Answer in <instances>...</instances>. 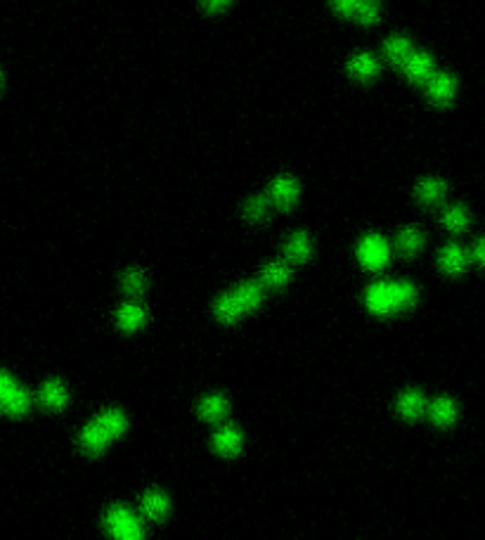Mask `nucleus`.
<instances>
[{"label":"nucleus","instance_id":"nucleus-1","mask_svg":"<svg viewBox=\"0 0 485 540\" xmlns=\"http://www.w3.org/2000/svg\"><path fill=\"white\" fill-rule=\"evenodd\" d=\"M417 301V287L405 280H395V282H374L367 289L365 303L372 313L389 315L395 311H405Z\"/></svg>","mask_w":485,"mask_h":540},{"label":"nucleus","instance_id":"nucleus-2","mask_svg":"<svg viewBox=\"0 0 485 540\" xmlns=\"http://www.w3.org/2000/svg\"><path fill=\"white\" fill-rule=\"evenodd\" d=\"M261 301H263V285L249 280V282L237 285L235 289H230V292H225L223 296H218L213 311H216L218 320L232 323V320H237L239 315H244L261 306Z\"/></svg>","mask_w":485,"mask_h":540},{"label":"nucleus","instance_id":"nucleus-3","mask_svg":"<svg viewBox=\"0 0 485 540\" xmlns=\"http://www.w3.org/2000/svg\"><path fill=\"white\" fill-rule=\"evenodd\" d=\"M107 526L119 540H142V524L124 505H114L107 512Z\"/></svg>","mask_w":485,"mask_h":540},{"label":"nucleus","instance_id":"nucleus-4","mask_svg":"<svg viewBox=\"0 0 485 540\" xmlns=\"http://www.w3.org/2000/svg\"><path fill=\"white\" fill-rule=\"evenodd\" d=\"M357 258L360 263L369 270H379L389 263L391 258V246L381 235H367L357 244Z\"/></svg>","mask_w":485,"mask_h":540},{"label":"nucleus","instance_id":"nucleus-5","mask_svg":"<svg viewBox=\"0 0 485 540\" xmlns=\"http://www.w3.org/2000/svg\"><path fill=\"white\" fill-rule=\"evenodd\" d=\"M268 199L273 206H291L298 199V183L293 180L291 176H277L273 183H270L268 189Z\"/></svg>","mask_w":485,"mask_h":540},{"label":"nucleus","instance_id":"nucleus-6","mask_svg":"<svg viewBox=\"0 0 485 540\" xmlns=\"http://www.w3.org/2000/svg\"><path fill=\"white\" fill-rule=\"evenodd\" d=\"M402 71H405V76L409 78V81H414V83H429L431 76L436 74V69H433L431 55L414 50V53L409 55V60L405 62V65H402Z\"/></svg>","mask_w":485,"mask_h":540},{"label":"nucleus","instance_id":"nucleus-7","mask_svg":"<svg viewBox=\"0 0 485 540\" xmlns=\"http://www.w3.org/2000/svg\"><path fill=\"white\" fill-rule=\"evenodd\" d=\"M426 90H429V97L436 105H448L457 93V81L450 74H433L431 81L426 83Z\"/></svg>","mask_w":485,"mask_h":540},{"label":"nucleus","instance_id":"nucleus-8","mask_svg":"<svg viewBox=\"0 0 485 540\" xmlns=\"http://www.w3.org/2000/svg\"><path fill=\"white\" fill-rule=\"evenodd\" d=\"M412 53H414V45L405 36H391L389 41L384 43V57L391 62V65H395L400 69L409 60V55Z\"/></svg>","mask_w":485,"mask_h":540},{"label":"nucleus","instance_id":"nucleus-9","mask_svg":"<svg viewBox=\"0 0 485 540\" xmlns=\"http://www.w3.org/2000/svg\"><path fill=\"white\" fill-rule=\"evenodd\" d=\"M348 74L357 81H372L379 74V62L369 53H357L348 60Z\"/></svg>","mask_w":485,"mask_h":540},{"label":"nucleus","instance_id":"nucleus-10","mask_svg":"<svg viewBox=\"0 0 485 540\" xmlns=\"http://www.w3.org/2000/svg\"><path fill=\"white\" fill-rule=\"evenodd\" d=\"M144 320H147V313H144V308L135 301H126L117 311V323L121 330H128V332L137 330Z\"/></svg>","mask_w":485,"mask_h":540},{"label":"nucleus","instance_id":"nucleus-11","mask_svg":"<svg viewBox=\"0 0 485 540\" xmlns=\"http://www.w3.org/2000/svg\"><path fill=\"white\" fill-rule=\"evenodd\" d=\"M310 251H313V242H310V237L305 233H293L284 244L287 261H293V263L305 261L310 256Z\"/></svg>","mask_w":485,"mask_h":540},{"label":"nucleus","instance_id":"nucleus-12","mask_svg":"<svg viewBox=\"0 0 485 540\" xmlns=\"http://www.w3.org/2000/svg\"><path fill=\"white\" fill-rule=\"evenodd\" d=\"M291 278V268L287 261H273L263 268L261 273V285L263 287H282L287 285V280Z\"/></svg>","mask_w":485,"mask_h":540},{"label":"nucleus","instance_id":"nucleus-13","mask_svg":"<svg viewBox=\"0 0 485 540\" xmlns=\"http://www.w3.org/2000/svg\"><path fill=\"white\" fill-rule=\"evenodd\" d=\"M441 268L445 270V273H461V270L466 268V251L461 249V246H457V244H448L445 249L441 251Z\"/></svg>","mask_w":485,"mask_h":540},{"label":"nucleus","instance_id":"nucleus-14","mask_svg":"<svg viewBox=\"0 0 485 540\" xmlns=\"http://www.w3.org/2000/svg\"><path fill=\"white\" fill-rule=\"evenodd\" d=\"M424 410H426V398L419 391H414V389L400 394V398H398V412L402 417H419Z\"/></svg>","mask_w":485,"mask_h":540},{"label":"nucleus","instance_id":"nucleus-15","mask_svg":"<svg viewBox=\"0 0 485 540\" xmlns=\"http://www.w3.org/2000/svg\"><path fill=\"white\" fill-rule=\"evenodd\" d=\"M40 400L48 407H62L67 403V387L60 379H48L40 387Z\"/></svg>","mask_w":485,"mask_h":540},{"label":"nucleus","instance_id":"nucleus-16","mask_svg":"<svg viewBox=\"0 0 485 540\" xmlns=\"http://www.w3.org/2000/svg\"><path fill=\"white\" fill-rule=\"evenodd\" d=\"M421 244H424V235H421L419 228H412V226L402 228L400 233H398V237H395V246L402 251V254H407V256L417 254V251L421 249Z\"/></svg>","mask_w":485,"mask_h":540},{"label":"nucleus","instance_id":"nucleus-17","mask_svg":"<svg viewBox=\"0 0 485 540\" xmlns=\"http://www.w3.org/2000/svg\"><path fill=\"white\" fill-rule=\"evenodd\" d=\"M417 197L424 204H436L445 197V183L438 178H424L417 185Z\"/></svg>","mask_w":485,"mask_h":540},{"label":"nucleus","instance_id":"nucleus-18","mask_svg":"<svg viewBox=\"0 0 485 540\" xmlns=\"http://www.w3.org/2000/svg\"><path fill=\"white\" fill-rule=\"evenodd\" d=\"M429 412H431V419L436 424H450V422H454V417H457V405H454V400H450V398H436L433 403L429 405Z\"/></svg>","mask_w":485,"mask_h":540},{"label":"nucleus","instance_id":"nucleus-19","mask_svg":"<svg viewBox=\"0 0 485 540\" xmlns=\"http://www.w3.org/2000/svg\"><path fill=\"white\" fill-rule=\"evenodd\" d=\"M107 441H109V434L97 422H90L88 427H83V432H80V446H83L85 450H100V448L107 446Z\"/></svg>","mask_w":485,"mask_h":540},{"label":"nucleus","instance_id":"nucleus-20","mask_svg":"<svg viewBox=\"0 0 485 540\" xmlns=\"http://www.w3.org/2000/svg\"><path fill=\"white\" fill-rule=\"evenodd\" d=\"M199 412L206 419H211V422H213V419H221L225 412H228V398L221 396V394L204 396V398H201V403H199Z\"/></svg>","mask_w":485,"mask_h":540},{"label":"nucleus","instance_id":"nucleus-21","mask_svg":"<svg viewBox=\"0 0 485 540\" xmlns=\"http://www.w3.org/2000/svg\"><path fill=\"white\" fill-rule=\"evenodd\" d=\"M95 422L100 424V427L109 434V439H114V436H119V434L126 429V415H124V412H121V410H114V407H112V410L100 412Z\"/></svg>","mask_w":485,"mask_h":540},{"label":"nucleus","instance_id":"nucleus-22","mask_svg":"<svg viewBox=\"0 0 485 540\" xmlns=\"http://www.w3.org/2000/svg\"><path fill=\"white\" fill-rule=\"evenodd\" d=\"M213 446L221 453H237L241 446V434L235 427H223L213 436Z\"/></svg>","mask_w":485,"mask_h":540},{"label":"nucleus","instance_id":"nucleus-23","mask_svg":"<svg viewBox=\"0 0 485 540\" xmlns=\"http://www.w3.org/2000/svg\"><path fill=\"white\" fill-rule=\"evenodd\" d=\"M142 509L147 516H152V519H161V516L166 514V509H169V500H166V496L161 491H147L142 498Z\"/></svg>","mask_w":485,"mask_h":540},{"label":"nucleus","instance_id":"nucleus-24","mask_svg":"<svg viewBox=\"0 0 485 540\" xmlns=\"http://www.w3.org/2000/svg\"><path fill=\"white\" fill-rule=\"evenodd\" d=\"M121 287L128 296H140L147 287V280H144L140 268H128L124 275H121Z\"/></svg>","mask_w":485,"mask_h":540},{"label":"nucleus","instance_id":"nucleus-25","mask_svg":"<svg viewBox=\"0 0 485 540\" xmlns=\"http://www.w3.org/2000/svg\"><path fill=\"white\" fill-rule=\"evenodd\" d=\"M270 199L268 194H256V197H251L249 202L244 204V216L249 218V221H261V218L268 216L270 211Z\"/></svg>","mask_w":485,"mask_h":540},{"label":"nucleus","instance_id":"nucleus-26","mask_svg":"<svg viewBox=\"0 0 485 540\" xmlns=\"http://www.w3.org/2000/svg\"><path fill=\"white\" fill-rule=\"evenodd\" d=\"M379 17H381L379 0H360V5L355 10V19L360 24H374V22H379Z\"/></svg>","mask_w":485,"mask_h":540},{"label":"nucleus","instance_id":"nucleus-27","mask_svg":"<svg viewBox=\"0 0 485 540\" xmlns=\"http://www.w3.org/2000/svg\"><path fill=\"white\" fill-rule=\"evenodd\" d=\"M443 223H445L450 230L459 233V230H464L469 226V214H466L464 206H450V209H445V214H443Z\"/></svg>","mask_w":485,"mask_h":540},{"label":"nucleus","instance_id":"nucleus-28","mask_svg":"<svg viewBox=\"0 0 485 540\" xmlns=\"http://www.w3.org/2000/svg\"><path fill=\"white\" fill-rule=\"evenodd\" d=\"M28 403H31V398H28V394H26L22 387H17L15 391L10 394V398L3 403V407H5V410H8V412H12V415H19V412H24V410H26Z\"/></svg>","mask_w":485,"mask_h":540},{"label":"nucleus","instance_id":"nucleus-29","mask_svg":"<svg viewBox=\"0 0 485 540\" xmlns=\"http://www.w3.org/2000/svg\"><path fill=\"white\" fill-rule=\"evenodd\" d=\"M357 5H360V0H332L334 12H339L341 17H355Z\"/></svg>","mask_w":485,"mask_h":540},{"label":"nucleus","instance_id":"nucleus-30","mask_svg":"<svg viewBox=\"0 0 485 540\" xmlns=\"http://www.w3.org/2000/svg\"><path fill=\"white\" fill-rule=\"evenodd\" d=\"M17 389V382L12 377L8 375V372H0V405L5 403V400L10 398V394H12Z\"/></svg>","mask_w":485,"mask_h":540},{"label":"nucleus","instance_id":"nucleus-31","mask_svg":"<svg viewBox=\"0 0 485 540\" xmlns=\"http://www.w3.org/2000/svg\"><path fill=\"white\" fill-rule=\"evenodd\" d=\"M230 3H232V0H201L206 12H223Z\"/></svg>","mask_w":485,"mask_h":540},{"label":"nucleus","instance_id":"nucleus-32","mask_svg":"<svg viewBox=\"0 0 485 540\" xmlns=\"http://www.w3.org/2000/svg\"><path fill=\"white\" fill-rule=\"evenodd\" d=\"M473 258H476L481 266H485V237L478 239L476 246H473Z\"/></svg>","mask_w":485,"mask_h":540}]
</instances>
